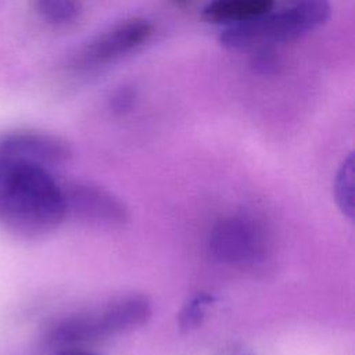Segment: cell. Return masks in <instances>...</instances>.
<instances>
[{"label": "cell", "mask_w": 355, "mask_h": 355, "mask_svg": "<svg viewBox=\"0 0 355 355\" xmlns=\"http://www.w3.org/2000/svg\"><path fill=\"white\" fill-rule=\"evenodd\" d=\"M331 14L329 0H295L287 8L269 11L247 22L226 26L218 36L223 49L262 50L295 40L327 22Z\"/></svg>", "instance_id": "obj_2"}, {"label": "cell", "mask_w": 355, "mask_h": 355, "mask_svg": "<svg viewBox=\"0 0 355 355\" xmlns=\"http://www.w3.org/2000/svg\"><path fill=\"white\" fill-rule=\"evenodd\" d=\"M154 35V25L144 17L121 19L90 40L72 57L71 67L76 71H90L112 64L146 44Z\"/></svg>", "instance_id": "obj_5"}, {"label": "cell", "mask_w": 355, "mask_h": 355, "mask_svg": "<svg viewBox=\"0 0 355 355\" xmlns=\"http://www.w3.org/2000/svg\"><path fill=\"white\" fill-rule=\"evenodd\" d=\"M33 11L46 24L57 28L73 24L80 12V0H32Z\"/></svg>", "instance_id": "obj_9"}, {"label": "cell", "mask_w": 355, "mask_h": 355, "mask_svg": "<svg viewBox=\"0 0 355 355\" xmlns=\"http://www.w3.org/2000/svg\"><path fill=\"white\" fill-rule=\"evenodd\" d=\"M216 298L211 293H197L180 309L178 315L179 329L184 333L196 330L202 324Z\"/></svg>", "instance_id": "obj_10"}, {"label": "cell", "mask_w": 355, "mask_h": 355, "mask_svg": "<svg viewBox=\"0 0 355 355\" xmlns=\"http://www.w3.org/2000/svg\"><path fill=\"white\" fill-rule=\"evenodd\" d=\"M291 1H295V0H291Z\"/></svg>", "instance_id": "obj_16"}, {"label": "cell", "mask_w": 355, "mask_h": 355, "mask_svg": "<svg viewBox=\"0 0 355 355\" xmlns=\"http://www.w3.org/2000/svg\"><path fill=\"white\" fill-rule=\"evenodd\" d=\"M62 193L67 215L72 214L87 222L116 227L130 220L126 204L103 186L75 182L64 186Z\"/></svg>", "instance_id": "obj_6"}, {"label": "cell", "mask_w": 355, "mask_h": 355, "mask_svg": "<svg viewBox=\"0 0 355 355\" xmlns=\"http://www.w3.org/2000/svg\"><path fill=\"white\" fill-rule=\"evenodd\" d=\"M176 4H179V6H186V4H189L191 0H173Z\"/></svg>", "instance_id": "obj_15"}, {"label": "cell", "mask_w": 355, "mask_h": 355, "mask_svg": "<svg viewBox=\"0 0 355 355\" xmlns=\"http://www.w3.org/2000/svg\"><path fill=\"white\" fill-rule=\"evenodd\" d=\"M273 7L275 0H209L201 10V18L226 28L258 18Z\"/></svg>", "instance_id": "obj_8"}, {"label": "cell", "mask_w": 355, "mask_h": 355, "mask_svg": "<svg viewBox=\"0 0 355 355\" xmlns=\"http://www.w3.org/2000/svg\"><path fill=\"white\" fill-rule=\"evenodd\" d=\"M133 100H135V93L130 89L119 90L112 98V108L119 112L126 111L133 104Z\"/></svg>", "instance_id": "obj_12"}, {"label": "cell", "mask_w": 355, "mask_h": 355, "mask_svg": "<svg viewBox=\"0 0 355 355\" xmlns=\"http://www.w3.org/2000/svg\"><path fill=\"white\" fill-rule=\"evenodd\" d=\"M334 197L337 205L347 216L354 215V155L349 154L340 169L337 171L334 180Z\"/></svg>", "instance_id": "obj_11"}, {"label": "cell", "mask_w": 355, "mask_h": 355, "mask_svg": "<svg viewBox=\"0 0 355 355\" xmlns=\"http://www.w3.org/2000/svg\"><path fill=\"white\" fill-rule=\"evenodd\" d=\"M218 355H251V352L243 347L239 345H229L222 348Z\"/></svg>", "instance_id": "obj_13"}, {"label": "cell", "mask_w": 355, "mask_h": 355, "mask_svg": "<svg viewBox=\"0 0 355 355\" xmlns=\"http://www.w3.org/2000/svg\"><path fill=\"white\" fill-rule=\"evenodd\" d=\"M208 248L214 259L230 266L247 268L265 261L269 239L259 220L245 215L229 216L212 227Z\"/></svg>", "instance_id": "obj_4"}, {"label": "cell", "mask_w": 355, "mask_h": 355, "mask_svg": "<svg viewBox=\"0 0 355 355\" xmlns=\"http://www.w3.org/2000/svg\"><path fill=\"white\" fill-rule=\"evenodd\" d=\"M67 216L62 187L49 169L0 155V223L24 234H42Z\"/></svg>", "instance_id": "obj_1"}, {"label": "cell", "mask_w": 355, "mask_h": 355, "mask_svg": "<svg viewBox=\"0 0 355 355\" xmlns=\"http://www.w3.org/2000/svg\"><path fill=\"white\" fill-rule=\"evenodd\" d=\"M153 315L151 301L143 294L111 300L98 309L67 316L47 333V343L57 348H86L108 337L144 326Z\"/></svg>", "instance_id": "obj_3"}, {"label": "cell", "mask_w": 355, "mask_h": 355, "mask_svg": "<svg viewBox=\"0 0 355 355\" xmlns=\"http://www.w3.org/2000/svg\"><path fill=\"white\" fill-rule=\"evenodd\" d=\"M0 155L43 168L67 162L72 147L64 139L37 130H14L0 137Z\"/></svg>", "instance_id": "obj_7"}, {"label": "cell", "mask_w": 355, "mask_h": 355, "mask_svg": "<svg viewBox=\"0 0 355 355\" xmlns=\"http://www.w3.org/2000/svg\"><path fill=\"white\" fill-rule=\"evenodd\" d=\"M55 355H98V354L89 351L87 348H64V349H58Z\"/></svg>", "instance_id": "obj_14"}]
</instances>
